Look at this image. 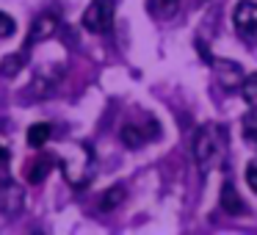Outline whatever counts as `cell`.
Segmentation results:
<instances>
[{
  "label": "cell",
  "mask_w": 257,
  "mask_h": 235,
  "mask_svg": "<svg viewBox=\"0 0 257 235\" xmlns=\"http://www.w3.org/2000/svg\"><path fill=\"white\" fill-rule=\"evenodd\" d=\"M194 161L202 174H207L224 155V128L221 125H202L194 133Z\"/></svg>",
  "instance_id": "1"
},
{
  "label": "cell",
  "mask_w": 257,
  "mask_h": 235,
  "mask_svg": "<svg viewBox=\"0 0 257 235\" xmlns=\"http://www.w3.org/2000/svg\"><path fill=\"white\" fill-rule=\"evenodd\" d=\"M113 6L116 0H91L83 14V28L91 34H105L113 25Z\"/></svg>",
  "instance_id": "2"
},
{
  "label": "cell",
  "mask_w": 257,
  "mask_h": 235,
  "mask_svg": "<svg viewBox=\"0 0 257 235\" xmlns=\"http://www.w3.org/2000/svg\"><path fill=\"white\" fill-rule=\"evenodd\" d=\"M232 25L238 28L240 36L254 39L257 36V3L254 0H240L232 9Z\"/></svg>",
  "instance_id": "3"
},
{
  "label": "cell",
  "mask_w": 257,
  "mask_h": 235,
  "mask_svg": "<svg viewBox=\"0 0 257 235\" xmlns=\"http://www.w3.org/2000/svg\"><path fill=\"white\" fill-rule=\"evenodd\" d=\"M56 31H58V17H53V14H39V17H36V23L31 25L28 47L36 45V42H42V39H50V36H56Z\"/></svg>",
  "instance_id": "4"
},
{
  "label": "cell",
  "mask_w": 257,
  "mask_h": 235,
  "mask_svg": "<svg viewBox=\"0 0 257 235\" xmlns=\"http://www.w3.org/2000/svg\"><path fill=\"white\" fill-rule=\"evenodd\" d=\"M50 125L47 122H36L28 128V133H25V141H28V147H34V150H42V147L50 141Z\"/></svg>",
  "instance_id": "5"
},
{
  "label": "cell",
  "mask_w": 257,
  "mask_h": 235,
  "mask_svg": "<svg viewBox=\"0 0 257 235\" xmlns=\"http://www.w3.org/2000/svg\"><path fill=\"white\" fill-rule=\"evenodd\" d=\"M119 136H122L124 147H130V150H139V147H144V141H147V133L139 128V125H124Z\"/></svg>",
  "instance_id": "6"
},
{
  "label": "cell",
  "mask_w": 257,
  "mask_h": 235,
  "mask_svg": "<svg viewBox=\"0 0 257 235\" xmlns=\"http://www.w3.org/2000/svg\"><path fill=\"white\" fill-rule=\"evenodd\" d=\"M221 207L227 213H240V210H243V202H240L238 194H235L232 183H224L221 185Z\"/></svg>",
  "instance_id": "7"
},
{
  "label": "cell",
  "mask_w": 257,
  "mask_h": 235,
  "mask_svg": "<svg viewBox=\"0 0 257 235\" xmlns=\"http://www.w3.org/2000/svg\"><path fill=\"white\" fill-rule=\"evenodd\" d=\"M50 166H53L50 158H39V161H34L28 166V183H42V180L50 174Z\"/></svg>",
  "instance_id": "8"
},
{
  "label": "cell",
  "mask_w": 257,
  "mask_h": 235,
  "mask_svg": "<svg viewBox=\"0 0 257 235\" xmlns=\"http://www.w3.org/2000/svg\"><path fill=\"white\" fill-rule=\"evenodd\" d=\"M240 94H243L246 105H249V108H254V111H257V72L240 80Z\"/></svg>",
  "instance_id": "9"
},
{
  "label": "cell",
  "mask_w": 257,
  "mask_h": 235,
  "mask_svg": "<svg viewBox=\"0 0 257 235\" xmlns=\"http://www.w3.org/2000/svg\"><path fill=\"white\" fill-rule=\"evenodd\" d=\"M23 67H25V58H23V56H14V53H9V56L3 58V64H0V72L6 75V78H12V75H17Z\"/></svg>",
  "instance_id": "10"
},
{
  "label": "cell",
  "mask_w": 257,
  "mask_h": 235,
  "mask_svg": "<svg viewBox=\"0 0 257 235\" xmlns=\"http://www.w3.org/2000/svg\"><path fill=\"white\" fill-rule=\"evenodd\" d=\"M122 199H124V188H122V185H113V188L105 191V196H102L100 207H102V210H113V207H116Z\"/></svg>",
  "instance_id": "11"
},
{
  "label": "cell",
  "mask_w": 257,
  "mask_h": 235,
  "mask_svg": "<svg viewBox=\"0 0 257 235\" xmlns=\"http://www.w3.org/2000/svg\"><path fill=\"white\" fill-rule=\"evenodd\" d=\"M243 136H246V141L257 144V113H249L243 119Z\"/></svg>",
  "instance_id": "12"
},
{
  "label": "cell",
  "mask_w": 257,
  "mask_h": 235,
  "mask_svg": "<svg viewBox=\"0 0 257 235\" xmlns=\"http://www.w3.org/2000/svg\"><path fill=\"white\" fill-rule=\"evenodd\" d=\"M14 31H17V23H14L6 12H0V39H9Z\"/></svg>",
  "instance_id": "13"
},
{
  "label": "cell",
  "mask_w": 257,
  "mask_h": 235,
  "mask_svg": "<svg viewBox=\"0 0 257 235\" xmlns=\"http://www.w3.org/2000/svg\"><path fill=\"white\" fill-rule=\"evenodd\" d=\"M246 183H249V188L257 194V161L246 163Z\"/></svg>",
  "instance_id": "14"
},
{
  "label": "cell",
  "mask_w": 257,
  "mask_h": 235,
  "mask_svg": "<svg viewBox=\"0 0 257 235\" xmlns=\"http://www.w3.org/2000/svg\"><path fill=\"white\" fill-rule=\"evenodd\" d=\"M180 6V0H161V12L163 14H174Z\"/></svg>",
  "instance_id": "15"
},
{
  "label": "cell",
  "mask_w": 257,
  "mask_h": 235,
  "mask_svg": "<svg viewBox=\"0 0 257 235\" xmlns=\"http://www.w3.org/2000/svg\"><path fill=\"white\" fill-rule=\"evenodd\" d=\"M6 185H9V174H3V172H0V191L6 188Z\"/></svg>",
  "instance_id": "16"
}]
</instances>
